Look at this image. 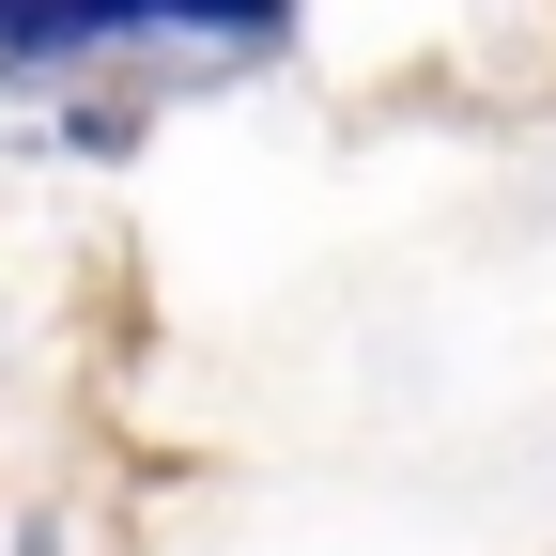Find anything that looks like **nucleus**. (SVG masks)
Segmentation results:
<instances>
[{
	"instance_id": "obj_1",
	"label": "nucleus",
	"mask_w": 556,
	"mask_h": 556,
	"mask_svg": "<svg viewBox=\"0 0 556 556\" xmlns=\"http://www.w3.org/2000/svg\"><path fill=\"white\" fill-rule=\"evenodd\" d=\"M109 31H278V0H0V47H109Z\"/></svg>"
}]
</instances>
